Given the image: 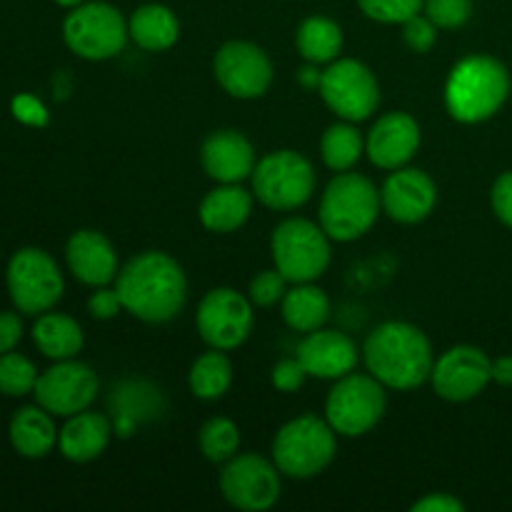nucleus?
Listing matches in <instances>:
<instances>
[{"mask_svg":"<svg viewBox=\"0 0 512 512\" xmlns=\"http://www.w3.org/2000/svg\"><path fill=\"white\" fill-rule=\"evenodd\" d=\"M308 370L303 368L298 358H283L273 365V373H270V383L280 393H298L300 388L308 380Z\"/></svg>","mask_w":512,"mask_h":512,"instance_id":"e433bc0d","label":"nucleus"},{"mask_svg":"<svg viewBox=\"0 0 512 512\" xmlns=\"http://www.w3.org/2000/svg\"><path fill=\"white\" fill-rule=\"evenodd\" d=\"M430 380L438 398L468 403L493 383V360L475 345H455L435 360Z\"/></svg>","mask_w":512,"mask_h":512,"instance_id":"dca6fc26","label":"nucleus"},{"mask_svg":"<svg viewBox=\"0 0 512 512\" xmlns=\"http://www.w3.org/2000/svg\"><path fill=\"white\" fill-rule=\"evenodd\" d=\"M493 383L503 385V388H512V355H503V358L493 360Z\"/></svg>","mask_w":512,"mask_h":512,"instance_id":"37998d69","label":"nucleus"},{"mask_svg":"<svg viewBox=\"0 0 512 512\" xmlns=\"http://www.w3.org/2000/svg\"><path fill=\"white\" fill-rule=\"evenodd\" d=\"M128 35L138 48L148 53L170 50L180 38V23L168 5L148 3L140 5L128 20Z\"/></svg>","mask_w":512,"mask_h":512,"instance_id":"b1692460","label":"nucleus"},{"mask_svg":"<svg viewBox=\"0 0 512 512\" xmlns=\"http://www.w3.org/2000/svg\"><path fill=\"white\" fill-rule=\"evenodd\" d=\"M253 195L270 210H298L313 198L315 170L295 150H273L253 170Z\"/></svg>","mask_w":512,"mask_h":512,"instance_id":"423d86ee","label":"nucleus"},{"mask_svg":"<svg viewBox=\"0 0 512 512\" xmlns=\"http://www.w3.org/2000/svg\"><path fill=\"white\" fill-rule=\"evenodd\" d=\"M490 205H493L495 218L503 225L512 228V170H505L490 190Z\"/></svg>","mask_w":512,"mask_h":512,"instance_id":"4c0bfd02","label":"nucleus"},{"mask_svg":"<svg viewBox=\"0 0 512 512\" xmlns=\"http://www.w3.org/2000/svg\"><path fill=\"white\" fill-rule=\"evenodd\" d=\"M423 8L440 30H458L473 18V0H425Z\"/></svg>","mask_w":512,"mask_h":512,"instance_id":"f704fd0d","label":"nucleus"},{"mask_svg":"<svg viewBox=\"0 0 512 512\" xmlns=\"http://www.w3.org/2000/svg\"><path fill=\"white\" fill-rule=\"evenodd\" d=\"M13 110L23 123H30V125H45V120H48V113H45L43 105H40L35 98H30V95H23V98L15 100Z\"/></svg>","mask_w":512,"mask_h":512,"instance_id":"79ce46f5","label":"nucleus"},{"mask_svg":"<svg viewBox=\"0 0 512 512\" xmlns=\"http://www.w3.org/2000/svg\"><path fill=\"white\" fill-rule=\"evenodd\" d=\"M35 383H38V373H35V365L25 355H0V393L20 398V395L33 393Z\"/></svg>","mask_w":512,"mask_h":512,"instance_id":"2f4dec72","label":"nucleus"},{"mask_svg":"<svg viewBox=\"0 0 512 512\" xmlns=\"http://www.w3.org/2000/svg\"><path fill=\"white\" fill-rule=\"evenodd\" d=\"M420 125L418 120L403 110H393L378 118V123L370 128L365 140V153L370 163L383 170H398L413 160L420 148Z\"/></svg>","mask_w":512,"mask_h":512,"instance_id":"a211bd4d","label":"nucleus"},{"mask_svg":"<svg viewBox=\"0 0 512 512\" xmlns=\"http://www.w3.org/2000/svg\"><path fill=\"white\" fill-rule=\"evenodd\" d=\"M403 40L413 53H428L438 40V25L428 15H413L403 23Z\"/></svg>","mask_w":512,"mask_h":512,"instance_id":"c9c22d12","label":"nucleus"},{"mask_svg":"<svg viewBox=\"0 0 512 512\" xmlns=\"http://www.w3.org/2000/svg\"><path fill=\"white\" fill-rule=\"evenodd\" d=\"M298 360L310 378L340 380L358 365V345L338 330H313L298 345Z\"/></svg>","mask_w":512,"mask_h":512,"instance_id":"6ab92c4d","label":"nucleus"},{"mask_svg":"<svg viewBox=\"0 0 512 512\" xmlns=\"http://www.w3.org/2000/svg\"><path fill=\"white\" fill-rule=\"evenodd\" d=\"M125 313L148 325H163L178 318L188 303V278L175 258L160 250L130 258L115 278Z\"/></svg>","mask_w":512,"mask_h":512,"instance_id":"f257e3e1","label":"nucleus"},{"mask_svg":"<svg viewBox=\"0 0 512 512\" xmlns=\"http://www.w3.org/2000/svg\"><path fill=\"white\" fill-rule=\"evenodd\" d=\"M465 505L448 493H430L413 503V512H463Z\"/></svg>","mask_w":512,"mask_h":512,"instance_id":"a19ab883","label":"nucleus"},{"mask_svg":"<svg viewBox=\"0 0 512 512\" xmlns=\"http://www.w3.org/2000/svg\"><path fill=\"white\" fill-rule=\"evenodd\" d=\"M270 253L288 283H313L330 265V238L313 220L288 218L273 230Z\"/></svg>","mask_w":512,"mask_h":512,"instance_id":"0eeeda50","label":"nucleus"},{"mask_svg":"<svg viewBox=\"0 0 512 512\" xmlns=\"http://www.w3.org/2000/svg\"><path fill=\"white\" fill-rule=\"evenodd\" d=\"M363 358L370 375L390 390H415L433 375V345L418 325L388 320L368 335Z\"/></svg>","mask_w":512,"mask_h":512,"instance_id":"f03ea898","label":"nucleus"},{"mask_svg":"<svg viewBox=\"0 0 512 512\" xmlns=\"http://www.w3.org/2000/svg\"><path fill=\"white\" fill-rule=\"evenodd\" d=\"M33 340L45 358L70 360L83 350V328L78 320L63 313H45L40 315L38 323L33 325Z\"/></svg>","mask_w":512,"mask_h":512,"instance_id":"bb28decb","label":"nucleus"},{"mask_svg":"<svg viewBox=\"0 0 512 512\" xmlns=\"http://www.w3.org/2000/svg\"><path fill=\"white\" fill-rule=\"evenodd\" d=\"M10 443L23 458H45L58 443V430L45 408H20L10 420Z\"/></svg>","mask_w":512,"mask_h":512,"instance_id":"393cba45","label":"nucleus"},{"mask_svg":"<svg viewBox=\"0 0 512 512\" xmlns=\"http://www.w3.org/2000/svg\"><path fill=\"white\" fill-rule=\"evenodd\" d=\"M320 155L323 163L335 173H345L353 168L363 155V138L350 120L330 125L320 140Z\"/></svg>","mask_w":512,"mask_h":512,"instance_id":"c756f323","label":"nucleus"},{"mask_svg":"<svg viewBox=\"0 0 512 512\" xmlns=\"http://www.w3.org/2000/svg\"><path fill=\"white\" fill-rule=\"evenodd\" d=\"M383 203L373 180L360 173H338L320 198V228L330 240L350 243L363 238L378 220Z\"/></svg>","mask_w":512,"mask_h":512,"instance_id":"20e7f679","label":"nucleus"},{"mask_svg":"<svg viewBox=\"0 0 512 512\" xmlns=\"http://www.w3.org/2000/svg\"><path fill=\"white\" fill-rule=\"evenodd\" d=\"M253 308L248 295L233 288H213L198 305V333L215 350H238L253 333Z\"/></svg>","mask_w":512,"mask_h":512,"instance_id":"f8f14e48","label":"nucleus"},{"mask_svg":"<svg viewBox=\"0 0 512 512\" xmlns=\"http://www.w3.org/2000/svg\"><path fill=\"white\" fill-rule=\"evenodd\" d=\"M213 73L220 88L238 100H253L268 93L273 83V60L250 40H230L213 58Z\"/></svg>","mask_w":512,"mask_h":512,"instance_id":"4468645a","label":"nucleus"},{"mask_svg":"<svg viewBox=\"0 0 512 512\" xmlns=\"http://www.w3.org/2000/svg\"><path fill=\"white\" fill-rule=\"evenodd\" d=\"M220 493L243 512L270 510L280 498V470L255 453L235 455L220 473Z\"/></svg>","mask_w":512,"mask_h":512,"instance_id":"ddd939ff","label":"nucleus"},{"mask_svg":"<svg viewBox=\"0 0 512 512\" xmlns=\"http://www.w3.org/2000/svg\"><path fill=\"white\" fill-rule=\"evenodd\" d=\"M98 390L100 383L93 368L70 358L58 360V365L38 375L33 395L40 408H45L48 413L70 418V415L88 410L98 398Z\"/></svg>","mask_w":512,"mask_h":512,"instance_id":"2eb2a0df","label":"nucleus"},{"mask_svg":"<svg viewBox=\"0 0 512 512\" xmlns=\"http://www.w3.org/2000/svg\"><path fill=\"white\" fill-rule=\"evenodd\" d=\"M190 393L198 400H220L233 385V363L225 355V350L210 348L193 363L188 373Z\"/></svg>","mask_w":512,"mask_h":512,"instance_id":"c85d7f7f","label":"nucleus"},{"mask_svg":"<svg viewBox=\"0 0 512 512\" xmlns=\"http://www.w3.org/2000/svg\"><path fill=\"white\" fill-rule=\"evenodd\" d=\"M508 95V68L490 55H470L450 70L445 83V108L458 123L478 125L493 118Z\"/></svg>","mask_w":512,"mask_h":512,"instance_id":"7ed1b4c3","label":"nucleus"},{"mask_svg":"<svg viewBox=\"0 0 512 512\" xmlns=\"http://www.w3.org/2000/svg\"><path fill=\"white\" fill-rule=\"evenodd\" d=\"M380 203H383V213L395 223H423L438 203V188L423 170L398 168L383 183Z\"/></svg>","mask_w":512,"mask_h":512,"instance_id":"f3484780","label":"nucleus"},{"mask_svg":"<svg viewBox=\"0 0 512 512\" xmlns=\"http://www.w3.org/2000/svg\"><path fill=\"white\" fill-rule=\"evenodd\" d=\"M330 318V298L313 283H295L283 298V320L295 333L320 330Z\"/></svg>","mask_w":512,"mask_h":512,"instance_id":"a878e982","label":"nucleus"},{"mask_svg":"<svg viewBox=\"0 0 512 512\" xmlns=\"http://www.w3.org/2000/svg\"><path fill=\"white\" fill-rule=\"evenodd\" d=\"M388 410L385 385L373 375H345L335 380L325 400V420L343 438H360L383 420Z\"/></svg>","mask_w":512,"mask_h":512,"instance_id":"1a4fd4ad","label":"nucleus"},{"mask_svg":"<svg viewBox=\"0 0 512 512\" xmlns=\"http://www.w3.org/2000/svg\"><path fill=\"white\" fill-rule=\"evenodd\" d=\"M8 293L25 315L48 313L63 298V275L58 263L40 248H23L8 263Z\"/></svg>","mask_w":512,"mask_h":512,"instance_id":"9d476101","label":"nucleus"},{"mask_svg":"<svg viewBox=\"0 0 512 512\" xmlns=\"http://www.w3.org/2000/svg\"><path fill=\"white\" fill-rule=\"evenodd\" d=\"M120 310H123V303H120L118 290H110L105 285L95 288V293L88 298V313L95 320H113Z\"/></svg>","mask_w":512,"mask_h":512,"instance_id":"58836bf2","label":"nucleus"},{"mask_svg":"<svg viewBox=\"0 0 512 512\" xmlns=\"http://www.w3.org/2000/svg\"><path fill=\"white\" fill-rule=\"evenodd\" d=\"M360 10L375 23L398 25L423 10L425 0H358Z\"/></svg>","mask_w":512,"mask_h":512,"instance_id":"473e14b6","label":"nucleus"},{"mask_svg":"<svg viewBox=\"0 0 512 512\" xmlns=\"http://www.w3.org/2000/svg\"><path fill=\"white\" fill-rule=\"evenodd\" d=\"M285 293H288V278L278 268L263 270L250 280L248 298L255 308H273V305L283 303Z\"/></svg>","mask_w":512,"mask_h":512,"instance_id":"72a5a7b5","label":"nucleus"},{"mask_svg":"<svg viewBox=\"0 0 512 512\" xmlns=\"http://www.w3.org/2000/svg\"><path fill=\"white\" fill-rule=\"evenodd\" d=\"M200 163L215 183H240L250 178L258 165L255 148L238 130H215L203 140Z\"/></svg>","mask_w":512,"mask_h":512,"instance_id":"aec40b11","label":"nucleus"},{"mask_svg":"<svg viewBox=\"0 0 512 512\" xmlns=\"http://www.w3.org/2000/svg\"><path fill=\"white\" fill-rule=\"evenodd\" d=\"M320 95L338 118L360 123L380 105V85L373 70L355 58H338L320 75Z\"/></svg>","mask_w":512,"mask_h":512,"instance_id":"9b49d317","label":"nucleus"},{"mask_svg":"<svg viewBox=\"0 0 512 512\" xmlns=\"http://www.w3.org/2000/svg\"><path fill=\"white\" fill-rule=\"evenodd\" d=\"M128 20L115 5L95 0L70 8L63 20V40L78 58L110 60L128 43Z\"/></svg>","mask_w":512,"mask_h":512,"instance_id":"6e6552de","label":"nucleus"},{"mask_svg":"<svg viewBox=\"0 0 512 512\" xmlns=\"http://www.w3.org/2000/svg\"><path fill=\"white\" fill-rule=\"evenodd\" d=\"M320 75H323V73H318V65L308 63L298 73V80H300V85H303V88H320Z\"/></svg>","mask_w":512,"mask_h":512,"instance_id":"c03bdc74","label":"nucleus"},{"mask_svg":"<svg viewBox=\"0 0 512 512\" xmlns=\"http://www.w3.org/2000/svg\"><path fill=\"white\" fill-rule=\"evenodd\" d=\"M23 338V320L15 313H0V355L10 353Z\"/></svg>","mask_w":512,"mask_h":512,"instance_id":"ea45409f","label":"nucleus"},{"mask_svg":"<svg viewBox=\"0 0 512 512\" xmlns=\"http://www.w3.org/2000/svg\"><path fill=\"white\" fill-rule=\"evenodd\" d=\"M65 260L75 278L90 288H103L118 278V253L98 230H78L65 245Z\"/></svg>","mask_w":512,"mask_h":512,"instance_id":"412c9836","label":"nucleus"},{"mask_svg":"<svg viewBox=\"0 0 512 512\" xmlns=\"http://www.w3.org/2000/svg\"><path fill=\"white\" fill-rule=\"evenodd\" d=\"M295 43H298V53L308 63H333L343 50V30L335 20L325 18V15H310L300 23Z\"/></svg>","mask_w":512,"mask_h":512,"instance_id":"cd10ccee","label":"nucleus"},{"mask_svg":"<svg viewBox=\"0 0 512 512\" xmlns=\"http://www.w3.org/2000/svg\"><path fill=\"white\" fill-rule=\"evenodd\" d=\"M253 213V195L238 183H220L200 203V223L210 233H235Z\"/></svg>","mask_w":512,"mask_h":512,"instance_id":"5701e85b","label":"nucleus"},{"mask_svg":"<svg viewBox=\"0 0 512 512\" xmlns=\"http://www.w3.org/2000/svg\"><path fill=\"white\" fill-rule=\"evenodd\" d=\"M328 420L300 415L278 430L273 440V463L288 478L308 480L323 473L338 453V438Z\"/></svg>","mask_w":512,"mask_h":512,"instance_id":"39448f33","label":"nucleus"},{"mask_svg":"<svg viewBox=\"0 0 512 512\" xmlns=\"http://www.w3.org/2000/svg\"><path fill=\"white\" fill-rule=\"evenodd\" d=\"M200 453L210 463H228L238 455L240 448V430L233 420L228 418H210L198 433Z\"/></svg>","mask_w":512,"mask_h":512,"instance_id":"7c9ffc66","label":"nucleus"},{"mask_svg":"<svg viewBox=\"0 0 512 512\" xmlns=\"http://www.w3.org/2000/svg\"><path fill=\"white\" fill-rule=\"evenodd\" d=\"M110 438H113V423L103 413L83 410L70 415L58 433V445L70 463H93L105 453Z\"/></svg>","mask_w":512,"mask_h":512,"instance_id":"4be33fe9","label":"nucleus"},{"mask_svg":"<svg viewBox=\"0 0 512 512\" xmlns=\"http://www.w3.org/2000/svg\"><path fill=\"white\" fill-rule=\"evenodd\" d=\"M53 3H58L60 8H78V5L85 3V0H53Z\"/></svg>","mask_w":512,"mask_h":512,"instance_id":"a18cd8bd","label":"nucleus"}]
</instances>
